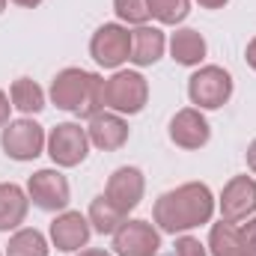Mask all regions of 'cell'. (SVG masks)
Instances as JSON below:
<instances>
[{
    "instance_id": "cell-28",
    "label": "cell",
    "mask_w": 256,
    "mask_h": 256,
    "mask_svg": "<svg viewBox=\"0 0 256 256\" xmlns=\"http://www.w3.org/2000/svg\"><path fill=\"white\" fill-rule=\"evenodd\" d=\"M196 3H200L202 9H224L230 0H196Z\"/></svg>"
},
{
    "instance_id": "cell-24",
    "label": "cell",
    "mask_w": 256,
    "mask_h": 256,
    "mask_svg": "<svg viewBox=\"0 0 256 256\" xmlns=\"http://www.w3.org/2000/svg\"><path fill=\"white\" fill-rule=\"evenodd\" d=\"M173 256H208V248L200 238H194V236H179Z\"/></svg>"
},
{
    "instance_id": "cell-4",
    "label": "cell",
    "mask_w": 256,
    "mask_h": 256,
    "mask_svg": "<svg viewBox=\"0 0 256 256\" xmlns=\"http://www.w3.org/2000/svg\"><path fill=\"white\" fill-rule=\"evenodd\" d=\"M232 74L224 66H200L188 78V98L196 110H218L232 98Z\"/></svg>"
},
{
    "instance_id": "cell-29",
    "label": "cell",
    "mask_w": 256,
    "mask_h": 256,
    "mask_svg": "<svg viewBox=\"0 0 256 256\" xmlns=\"http://www.w3.org/2000/svg\"><path fill=\"white\" fill-rule=\"evenodd\" d=\"M78 256H114L110 250H102V248H86V250H80Z\"/></svg>"
},
{
    "instance_id": "cell-8",
    "label": "cell",
    "mask_w": 256,
    "mask_h": 256,
    "mask_svg": "<svg viewBox=\"0 0 256 256\" xmlns=\"http://www.w3.org/2000/svg\"><path fill=\"white\" fill-rule=\"evenodd\" d=\"M90 57L102 68H120L131 60V30L126 24H102L90 39Z\"/></svg>"
},
{
    "instance_id": "cell-1",
    "label": "cell",
    "mask_w": 256,
    "mask_h": 256,
    "mask_svg": "<svg viewBox=\"0 0 256 256\" xmlns=\"http://www.w3.org/2000/svg\"><path fill=\"white\" fill-rule=\"evenodd\" d=\"M214 194L206 182H185L173 191H164L152 206V220L161 232L185 236L214 218Z\"/></svg>"
},
{
    "instance_id": "cell-16",
    "label": "cell",
    "mask_w": 256,
    "mask_h": 256,
    "mask_svg": "<svg viewBox=\"0 0 256 256\" xmlns=\"http://www.w3.org/2000/svg\"><path fill=\"white\" fill-rule=\"evenodd\" d=\"M208 254L212 256H256V250L248 244L244 232L238 224L230 220H218L208 230Z\"/></svg>"
},
{
    "instance_id": "cell-2",
    "label": "cell",
    "mask_w": 256,
    "mask_h": 256,
    "mask_svg": "<svg viewBox=\"0 0 256 256\" xmlns=\"http://www.w3.org/2000/svg\"><path fill=\"white\" fill-rule=\"evenodd\" d=\"M48 96L57 104V110L92 120L96 114L104 110V78L96 72L68 66V68L54 74Z\"/></svg>"
},
{
    "instance_id": "cell-25",
    "label": "cell",
    "mask_w": 256,
    "mask_h": 256,
    "mask_svg": "<svg viewBox=\"0 0 256 256\" xmlns=\"http://www.w3.org/2000/svg\"><path fill=\"white\" fill-rule=\"evenodd\" d=\"M9 114H12V102H9V96L0 90V128L9 122Z\"/></svg>"
},
{
    "instance_id": "cell-9",
    "label": "cell",
    "mask_w": 256,
    "mask_h": 256,
    "mask_svg": "<svg viewBox=\"0 0 256 256\" xmlns=\"http://www.w3.org/2000/svg\"><path fill=\"white\" fill-rule=\"evenodd\" d=\"M161 250V230L143 218H126L114 232V256H155Z\"/></svg>"
},
{
    "instance_id": "cell-5",
    "label": "cell",
    "mask_w": 256,
    "mask_h": 256,
    "mask_svg": "<svg viewBox=\"0 0 256 256\" xmlns=\"http://www.w3.org/2000/svg\"><path fill=\"white\" fill-rule=\"evenodd\" d=\"M45 143H48V134L33 116L9 120L0 128V149L12 161H36L45 152Z\"/></svg>"
},
{
    "instance_id": "cell-6",
    "label": "cell",
    "mask_w": 256,
    "mask_h": 256,
    "mask_svg": "<svg viewBox=\"0 0 256 256\" xmlns=\"http://www.w3.org/2000/svg\"><path fill=\"white\" fill-rule=\"evenodd\" d=\"M90 134L86 128H80V122H60L48 131V143H45V152L51 155L54 167H78L86 161L90 155Z\"/></svg>"
},
{
    "instance_id": "cell-21",
    "label": "cell",
    "mask_w": 256,
    "mask_h": 256,
    "mask_svg": "<svg viewBox=\"0 0 256 256\" xmlns=\"http://www.w3.org/2000/svg\"><path fill=\"white\" fill-rule=\"evenodd\" d=\"M48 254H51L48 238L33 226H21V230H15L9 236L6 256H48Z\"/></svg>"
},
{
    "instance_id": "cell-11",
    "label": "cell",
    "mask_w": 256,
    "mask_h": 256,
    "mask_svg": "<svg viewBox=\"0 0 256 256\" xmlns=\"http://www.w3.org/2000/svg\"><path fill=\"white\" fill-rule=\"evenodd\" d=\"M143 194H146V176H143L140 167H120V170H114L110 179H108V185H104V196L122 214L134 212L140 206Z\"/></svg>"
},
{
    "instance_id": "cell-22",
    "label": "cell",
    "mask_w": 256,
    "mask_h": 256,
    "mask_svg": "<svg viewBox=\"0 0 256 256\" xmlns=\"http://www.w3.org/2000/svg\"><path fill=\"white\" fill-rule=\"evenodd\" d=\"M146 3H149V18L167 27H176L191 15V0H146Z\"/></svg>"
},
{
    "instance_id": "cell-3",
    "label": "cell",
    "mask_w": 256,
    "mask_h": 256,
    "mask_svg": "<svg viewBox=\"0 0 256 256\" xmlns=\"http://www.w3.org/2000/svg\"><path fill=\"white\" fill-rule=\"evenodd\" d=\"M149 102V80L134 68H116L104 80V110L120 116H134Z\"/></svg>"
},
{
    "instance_id": "cell-27",
    "label": "cell",
    "mask_w": 256,
    "mask_h": 256,
    "mask_svg": "<svg viewBox=\"0 0 256 256\" xmlns=\"http://www.w3.org/2000/svg\"><path fill=\"white\" fill-rule=\"evenodd\" d=\"M248 167L256 176V140H250V146H248Z\"/></svg>"
},
{
    "instance_id": "cell-14",
    "label": "cell",
    "mask_w": 256,
    "mask_h": 256,
    "mask_svg": "<svg viewBox=\"0 0 256 256\" xmlns=\"http://www.w3.org/2000/svg\"><path fill=\"white\" fill-rule=\"evenodd\" d=\"M170 140L179 149H202L212 140V126L196 108H182L170 120Z\"/></svg>"
},
{
    "instance_id": "cell-23",
    "label": "cell",
    "mask_w": 256,
    "mask_h": 256,
    "mask_svg": "<svg viewBox=\"0 0 256 256\" xmlns=\"http://www.w3.org/2000/svg\"><path fill=\"white\" fill-rule=\"evenodd\" d=\"M114 12L122 24H146L149 21V3L146 0H114Z\"/></svg>"
},
{
    "instance_id": "cell-18",
    "label": "cell",
    "mask_w": 256,
    "mask_h": 256,
    "mask_svg": "<svg viewBox=\"0 0 256 256\" xmlns=\"http://www.w3.org/2000/svg\"><path fill=\"white\" fill-rule=\"evenodd\" d=\"M167 48H170V57L179 66H200L206 60V54H208V45H206L202 33L194 30V27H179L170 36Z\"/></svg>"
},
{
    "instance_id": "cell-19",
    "label": "cell",
    "mask_w": 256,
    "mask_h": 256,
    "mask_svg": "<svg viewBox=\"0 0 256 256\" xmlns=\"http://www.w3.org/2000/svg\"><path fill=\"white\" fill-rule=\"evenodd\" d=\"M9 102L24 116H36V114L45 110V90L36 80H30V78H18L9 86Z\"/></svg>"
},
{
    "instance_id": "cell-15",
    "label": "cell",
    "mask_w": 256,
    "mask_h": 256,
    "mask_svg": "<svg viewBox=\"0 0 256 256\" xmlns=\"http://www.w3.org/2000/svg\"><path fill=\"white\" fill-rule=\"evenodd\" d=\"M167 51V36L158 30V27H149V24H140L131 30V60L137 68H146V66H155Z\"/></svg>"
},
{
    "instance_id": "cell-13",
    "label": "cell",
    "mask_w": 256,
    "mask_h": 256,
    "mask_svg": "<svg viewBox=\"0 0 256 256\" xmlns=\"http://www.w3.org/2000/svg\"><path fill=\"white\" fill-rule=\"evenodd\" d=\"M86 134H90V143H92L96 149H102V152H116V149H122L128 143L131 128H128L126 116H120V114H114V110H102V114H96L92 120H86Z\"/></svg>"
},
{
    "instance_id": "cell-26",
    "label": "cell",
    "mask_w": 256,
    "mask_h": 256,
    "mask_svg": "<svg viewBox=\"0 0 256 256\" xmlns=\"http://www.w3.org/2000/svg\"><path fill=\"white\" fill-rule=\"evenodd\" d=\"M244 60H248V66H250V68L256 72V36L250 39V42H248V51H244Z\"/></svg>"
},
{
    "instance_id": "cell-17",
    "label": "cell",
    "mask_w": 256,
    "mask_h": 256,
    "mask_svg": "<svg viewBox=\"0 0 256 256\" xmlns=\"http://www.w3.org/2000/svg\"><path fill=\"white\" fill-rule=\"evenodd\" d=\"M30 196L15 182H0V232H15L27 220Z\"/></svg>"
},
{
    "instance_id": "cell-7",
    "label": "cell",
    "mask_w": 256,
    "mask_h": 256,
    "mask_svg": "<svg viewBox=\"0 0 256 256\" xmlns=\"http://www.w3.org/2000/svg\"><path fill=\"white\" fill-rule=\"evenodd\" d=\"M27 196L36 208L60 214V212H66V206L72 200V188H68V179L57 167H45L27 179Z\"/></svg>"
},
{
    "instance_id": "cell-10",
    "label": "cell",
    "mask_w": 256,
    "mask_h": 256,
    "mask_svg": "<svg viewBox=\"0 0 256 256\" xmlns=\"http://www.w3.org/2000/svg\"><path fill=\"white\" fill-rule=\"evenodd\" d=\"M220 218L230 224H242L256 214V179L254 176H232L218 196Z\"/></svg>"
},
{
    "instance_id": "cell-30",
    "label": "cell",
    "mask_w": 256,
    "mask_h": 256,
    "mask_svg": "<svg viewBox=\"0 0 256 256\" xmlns=\"http://www.w3.org/2000/svg\"><path fill=\"white\" fill-rule=\"evenodd\" d=\"M12 3H15V6H21V9H36L42 0H12Z\"/></svg>"
},
{
    "instance_id": "cell-12",
    "label": "cell",
    "mask_w": 256,
    "mask_h": 256,
    "mask_svg": "<svg viewBox=\"0 0 256 256\" xmlns=\"http://www.w3.org/2000/svg\"><path fill=\"white\" fill-rule=\"evenodd\" d=\"M48 236H51V244H54L57 250H63V254H74V250H80V248L90 244L92 226H90L86 214H80V212H68V208H66V212H60V214L51 220Z\"/></svg>"
},
{
    "instance_id": "cell-20",
    "label": "cell",
    "mask_w": 256,
    "mask_h": 256,
    "mask_svg": "<svg viewBox=\"0 0 256 256\" xmlns=\"http://www.w3.org/2000/svg\"><path fill=\"white\" fill-rule=\"evenodd\" d=\"M126 218L128 214H122L104 194H98V196L90 202V212H86V220H90L92 232H102V236H114Z\"/></svg>"
},
{
    "instance_id": "cell-31",
    "label": "cell",
    "mask_w": 256,
    "mask_h": 256,
    "mask_svg": "<svg viewBox=\"0 0 256 256\" xmlns=\"http://www.w3.org/2000/svg\"><path fill=\"white\" fill-rule=\"evenodd\" d=\"M6 3H9V0H0V15L6 12Z\"/></svg>"
},
{
    "instance_id": "cell-32",
    "label": "cell",
    "mask_w": 256,
    "mask_h": 256,
    "mask_svg": "<svg viewBox=\"0 0 256 256\" xmlns=\"http://www.w3.org/2000/svg\"><path fill=\"white\" fill-rule=\"evenodd\" d=\"M0 256H6V254H0Z\"/></svg>"
}]
</instances>
